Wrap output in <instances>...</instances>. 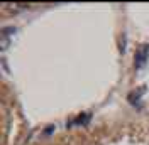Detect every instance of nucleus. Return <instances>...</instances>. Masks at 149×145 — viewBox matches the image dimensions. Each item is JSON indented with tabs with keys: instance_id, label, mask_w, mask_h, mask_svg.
<instances>
[{
	"instance_id": "1",
	"label": "nucleus",
	"mask_w": 149,
	"mask_h": 145,
	"mask_svg": "<svg viewBox=\"0 0 149 145\" xmlns=\"http://www.w3.org/2000/svg\"><path fill=\"white\" fill-rule=\"evenodd\" d=\"M148 56H149V46H139L137 47V51H136V56H134V59H136V68H141L142 64L148 61Z\"/></svg>"
},
{
	"instance_id": "2",
	"label": "nucleus",
	"mask_w": 149,
	"mask_h": 145,
	"mask_svg": "<svg viewBox=\"0 0 149 145\" xmlns=\"http://www.w3.org/2000/svg\"><path fill=\"white\" fill-rule=\"evenodd\" d=\"M144 91H146V88H144V86H141V88H139L137 91H136V93H130V95H129V100H130V103H132V101L136 103V100L139 98V96L142 95V93H144Z\"/></svg>"
},
{
	"instance_id": "3",
	"label": "nucleus",
	"mask_w": 149,
	"mask_h": 145,
	"mask_svg": "<svg viewBox=\"0 0 149 145\" xmlns=\"http://www.w3.org/2000/svg\"><path fill=\"white\" fill-rule=\"evenodd\" d=\"M83 145H95V144H83Z\"/></svg>"
}]
</instances>
